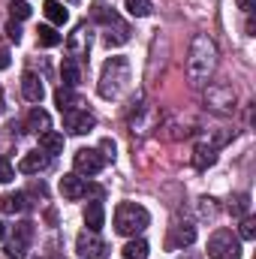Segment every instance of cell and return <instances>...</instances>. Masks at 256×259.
I'll return each mask as SVG.
<instances>
[{
  "mask_svg": "<svg viewBox=\"0 0 256 259\" xmlns=\"http://www.w3.org/2000/svg\"><path fill=\"white\" fill-rule=\"evenodd\" d=\"M214 66H217V46L211 42V36L205 33H196L190 42V58H187V75L196 88L208 84V78L214 75Z\"/></svg>",
  "mask_w": 256,
  "mask_h": 259,
  "instance_id": "cell-1",
  "label": "cell"
},
{
  "mask_svg": "<svg viewBox=\"0 0 256 259\" xmlns=\"http://www.w3.org/2000/svg\"><path fill=\"white\" fill-rule=\"evenodd\" d=\"M130 88V64L124 58H109L100 75V97L103 100H121Z\"/></svg>",
  "mask_w": 256,
  "mask_h": 259,
  "instance_id": "cell-2",
  "label": "cell"
},
{
  "mask_svg": "<svg viewBox=\"0 0 256 259\" xmlns=\"http://www.w3.org/2000/svg\"><path fill=\"white\" fill-rule=\"evenodd\" d=\"M148 223H151L148 208H142V205H136V202H121V205L115 208V229H118L121 235L136 238L142 229H148Z\"/></svg>",
  "mask_w": 256,
  "mask_h": 259,
  "instance_id": "cell-3",
  "label": "cell"
},
{
  "mask_svg": "<svg viewBox=\"0 0 256 259\" xmlns=\"http://www.w3.org/2000/svg\"><path fill=\"white\" fill-rule=\"evenodd\" d=\"M208 256L211 259H241V238L232 229H217L208 238Z\"/></svg>",
  "mask_w": 256,
  "mask_h": 259,
  "instance_id": "cell-4",
  "label": "cell"
},
{
  "mask_svg": "<svg viewBox=\"0 0 256 259\" xmlns=\"http://www.w3.org/2000/svg\"><path fill=\"white\" fill-rule=\"evenodd\" d=\"M30 241H33V223L24 220V223H18V226L12 229V238H9V244H6V256L9 259H24L27 250H30Z\"/></svg>",
  "mask_w": 256,
  "mask_h": 259,
  "instance_id": "cell-5",
  "label": "cell"
},
{
  "mask_svg": "<svg viewBox=\"0 0 256 259\" xmlns=\"http://www.w3.org/2000/svg\"><path fill=\"white\" fill-rule=\"evenodd\" d=\"M72 166H75V175H97V172H103L106 157L94 148H78L72 157Z\"/></svg>",
  "mask_w": 256,
  "mask_h": 259,
  "instance_id": "cell-6",
  "label": "cell"
},
{
  "mask_svg": "<svg viewBox=\"0 0 256 259\" xmlns=\"http://www.w3.org/2000/svg\"><path fill=\"white\" fill-rule=\"evenodd\" d=\"M64 127L69 133H75V136H84V133H91V130L97 127V121L84 109H69V112H64Z\"/></svg>",
  "mask_w": 256,
  "mask_h": 259,
  "instance_id": "cell-7",
  "label": "cell"
},
{
  "mask_svg": "<svg viewBox=\"0 0 256 259\" xmlns=\"http://www.w3.org/2000/svg\"><path fill=\"white\" fill-rule=\"evenodd\" d=\"M193 241H196V226L193 223H175L172 232H169L166 247L169 250H184V247H190Z\"/></svg>",
  "mask_w": 256,
  "mask_h": 259,
  "instance_id": "cell-8",
  "label": "cell"
},
{
  "mask_svg": "<svg viewBox=\"0 0 256 259\" xmlns=\"http://www.w3.org/2000/svg\"><path fill=\"white\" fill-rule=\"evenodd\" d=\"M75 250H78L81 259H97L100 253H103V241H100L97 232L84 229V232H78V238H75Z\"/></svg>",
  "mask_w": 256,
  "mask_h": 259,
  "instance_id": "cell-9",
  "label": "cell"
},
{
  "mask_svg": "<svg viewBox=\"0 0 256 259\" xmlns=\"http://www.w3.org/2000/svg\"><path fill=\"white\" fill-rule=\"evenodd\" d=\"M49 166H52V157H49L46 151H30V154L21 157L18 172H21V175H39V172H46Z\"/></svg>",
  "mask_w": 256,
  "mask_h": 259,
  "instance_id": "cell-10",
  "label": "cell"
},
{
  "mask_svg": "<svg viewBox=\"0 0 256 259\" xmlns=\"http://www.w3.org/2000/svg\"><path fill=\"white\" fill-rule=\"evenodd\" d=\"M21 94H24L27 103H42V97H46L42 78H39L36 72H24V75H21Z\"/></svg>",
  "mask_w": 256,
  "mask_h": 259,
  "instance_id": "cell-11",
  "label": "cell"
},
{
  "mask_svg": "<svg viewBox=\"0 0 256 259\" xmlns=\"http://www.w3.org/2000/svg\"><path fill=\"white\" fill-rule=\"evenodd\" d=\"M103 223H106V208H103V202H100V199L88 202V205H84V226H88L91 232H100Z\"/></svg>",
  "mask_w": 256,
  "mask_h": 259,
  "instance_id": "cell-12",
  "label": "cell"
},
{
  "mask_svg": "<svg viewBox=\"0 0 256 259\" xmlns=\"http://www.w3.org/2000/svg\"><path fill=\"white\" fill-rule=\"evenodd\" d=\"M208 103H211L214 109H220V112H229V109H232V103H235V94H232V88L217 84V88H211V91H208Z\"/></svg>",
  "mask_w": 256,
  "mask_h": 259,
  "instance_id": "cell-13",
  "label": "cell"
},
{
  "mask_svg": "<svg viewBox=\"0 0 256 259\" xmlns=\"http://www.w3.org/2000/svg\"><path fill=\"white\" fill-rule=\"evenodd\" d=\"M61 193L64 199H81V196L88 193V184H84V178H78L75 172H69L61 178Z\"/></svg>",
  "mask_w": 256,
  "mask_h": 259,
  "instance_id": "cell-14",
  "label": "cell"
},
{
  "mask_svg": "<svg viewBox=\"0 0 256 259\" xmlns=\"http://www.w3.org/2000/svg\"><path fill=\"white\" fill-rule=\"evenodd\" d=\"M27 208H30V202H27L24 193H3L0 196V211L3 214H21Z\"/></svg>",
  "mask_w": 256,
  "mask_h": 259,
  "instance_id": "cell-15",
  "label": "cell"
},
{
  "mask_svg": "<svg viewBox=\"0 0 256 259\" xmlns=\"http://www.w3.org/2000/svg\"><path fill=\"white\" fill-rule=\"evenodd\" d=\"M24 130L27 133H49L52 130V118H49V112L46 109H33L30 115H27V121H24Z\"/></svg>",
  "mask_w": 256,
  "mask_h": 259,
  "instance_id": "cell-16",
  "label": "cell"
},
{
  "mask_svg": "<svg viewBox=\"0 0 256 259\" xmlns=\"http://www.w3.org/2000/svg\"><path fill=\"white\" fill-rule=\"evenodd\" d=\"M39 151H46L49 157L64 154V136H61V133H55V130L42 133V136H39Z\"/></svg>",
  "mask_w": 256,
  "mask_h": 259,
  "instance_id": "cell-17",
  "label": "cell"
},
{
  "mask_svg": "<svg viewBox=\"0 0 256 259\" xmlns=\"http://www.w3.org/2000/svg\"><path fill=\"white\" fill-rule=\"evenodd\" d=\"M42 12H46V18H49L52 24H66V21H69V12L64 9L61 0H46V3H42Z\"/></svg>",
  "mask_w": 256,
  "mask_h": 259,
  "instance_id": "cell-18",
  "label": "cell"
},
{
  "mask_svg": "<svg viewBox=\"0 0 256 259\" xmlns=\"http://www.w3.org/2000/svg\"><path fill=\"white\" fill-rule=\"evenodd\" d=\"M193 163H196V169H208V166L217 163V151L202 142V145H196V151H193Z\"/></svg>",
  "mask_w": 256,
  "mask_h": 259,
  "instance_id": "cell-19",
  "label": "cell"
},
{
  "mask_svg": "<svg viewBox=\"0 0 256 259\" xmlns=\"http://www.w3.org/2000/svg\"><path fill=\"white\" fill-rule=\"evenodd\" d=\"M61 78H64V88H78L81 81V69L75 64V58H66L64 66H61Z\"/></svg>",
  "mask_w": 256,
  "mask_h": 259,
  "instance_id": "cell-20",
  "label": "cell"
},
{
  "mask_svg": "<svg viewBox=\"0 0 256 259\" xmlns=\"http://www.w3.org/2000/svg\"><path fill=\"white\" fill-rule=\"evenodd\" d=\"M148 250H151V247H148L145 238H133V241L124 244L121 253H124V259H148Z\"/></svg>",
  "mask_w": 256,
  "mask_h": 259,
  "instance_id": "cell-21",
  "label": "cell"
},
{
  "mask_svg": "<svg viewBox=\"0 0 256 259\" xmlns=\"http://www.w3.org/2000/svg\"><path fill=\"white\" fill-rule=\"evenodd\" d=\"M36 39H39V46H42V49H55V46H61V42H64V36H61L55 27H49V24H42V27L36 30Z\"/></svg>",
  "mask_w": 256,
  "mask_h": 259,
  "instance_id": "cell-22",
  "label": "cell"
},
{
  "mask_svg": "<svg viewBox=\"0 0 256 259\" xmlns=\"http://www.w3.org/2000/svg\"><path fill=\"white\" fill-rule=\"evenodd\" d=\"M55 103H58V109H61V115L69 112V109H75L78 106V100H75V94H72V88H58V94H55Z\"/></svg>",
  "mask_w": 256,
  "mask_h": 259,
  "instance_id": "cell-23",
  "label": "cell"
},
{
  "mask_svg": "<svg viewBox=\"0 0 256 259\" xmlns=\"http://www.w3.org/2000/svg\"><path fill=\"white\" fill-rule=\"evenodd\" d=\"M30 3L27 0H9V15H12V21H24V18H30Z\"/></svg>",
  "mask_w": 256,
  "mask_h": 259,
  "instance_id": "cell-24",
  "label": "cell"
},
{
  "mask_svg": "<svg viewBox=\"0 0 256 259\" xmlns=\"http://www.w3.org/2000/svg\"><path fill=\"white\" fill-rule=\"evenodd\" d=\"M124 9L133 18H145L151 12V0H124Z\"/></svg>",
  "mask_w": 256,
  "mask_h": 259,
  "instance_id": "cell-25",
  "label": "cell"
},
{
  "mask_svg": "<svg viewBox=\"0 0 256 259\" xmlns=\"http://www.w3.org/2000/svg\"><path fill=\"white\" fill-rule=\"evenodd\" d=\"M238 238H244V241H253L256 238V220L253 217H244V220H241V226H238Z\"/></svg>",
  "mask_w": 256,
  "mask_h": 259,
  "instance_id": "cell-26",
  "label": "cell"
},
{
  "mask_svg": "<svg viewBox=\"0 0 256 259\" xmlns=\"http://www.w3.org/2000/svg\"><path fill=\"white\" fill-rule=\"evenodd\" d=\"M12 178H15V169H12V163L0 154V184H9Z\"/></svg>",
  "mask_w": 256,
  "mask_h": 259,
  "instance_id": "cell-27",
  "label": "cell"
},
{
  "mask_svg": "<svg viewBox=\"0 0 256 259\" xmlns=\"http://www.w3.org/2000/svg\"><path fill=\"white\" fill-rule=\"evenodd\" d=\"M6 36H9L12 42H21V27H18V21H9V24H6Z\"/></svg>",
  "mask_w": 256,
  "mask_h": 259,
  "instance_id": "cell-28",
  "label": "cell"
},
{
  "mask_svg": "<svg viewBox=\"0 0 256 259\" xmlns=\"http://www.w3.org/2000/svg\"><path fill=\"white\" fill-rule=\"evenodd\" d=\"M229 211H232V214H244V211H247V196H238L235 205H229Z\"/></svg>",
  "mask_w": 256,
  "mask_h": 259,
  "instance_id": "cell-29",
  "label": "cell"
},
{
  "mask_svg": "<svg viewBox=\"0 0 256 259\" xmlns=\"http://www.w3.org/2000/svg\"><path fill=\"white\" fill-rule=\"evenodd\" d=\"M100 148L106 151V154H103L106 160H112V157H115V142H112V139H103V145H100Z\"/></svg>",
  "mask_w": 256,
  "mask_h": 259,
  "instance_id": "cell-30",
  "label": "cell"
},
{
  "mask_svg": "<svg viewBox=\"0 0 256 259\" xmlns=\"http://www.w3.org/2000/svg\"><path fill=\"white\" fill-rule=\"evenodd\" d=\"M6 66H9V52L0 49V69H6Z\"/></svg>",
  "mask_w": 256,
  "mask_h": 259,
  "instance_id": "cell-31",
  "label": "cell"
},
{
  "mask_svg": "<svg viewBox=\"0 0 256 259\" xmlns=\"http://www.w3.org/2000/svg\"><path fill=\"white\" fill-rule=\"evenodd\" d=\"M6 112V106H3V88H0V115Z\"/></svg>",
  "mask_w": 256,
  "mask_h": 259,
  "instance_id": "cell-32",
  "label": "cell"
},
{
  "mask_svg": "<svg viewBox=\"0 0 256 259\" xmlns=\"http://www.w3.org/2000/svg\"><path fill=\"white\" fill-rule=\"evenodd\" d=\"M3 232H6V226H3V223H0V238H3Z\"/></svg>",
  "mask_w": 256,
  "mask_h": 259,
  "instance_id": "cell-33",
  "label": "cell"
},
{
  "mask_svg": "<svg viewBox=\"0 0 256 259\" xmlns=\"http://www.w3.org/2000/svg\"><path fill=\"white\" fill-rule=\"evenodd\" d=\"M72 3H75V0H72Z\"/></svg>",
  "mask_w": 256,
  "mask_h": 259,
  "instance_id": "cell-34",
  "label": "cell"
}]
</instances>
